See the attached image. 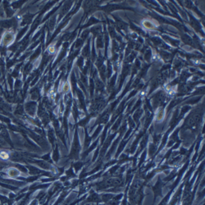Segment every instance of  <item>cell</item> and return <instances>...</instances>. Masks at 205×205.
I'll return each instance as SVG.
<instances>
[]
</instances>
